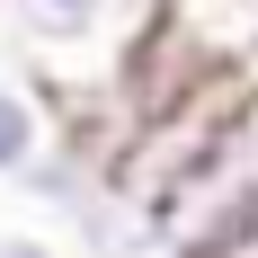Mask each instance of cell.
Returning <instances> with one entry per match:
<instances>
[{
  "label": "cell",
  "instance_id": "obj_1",
  "mask_svg": "<svg viewBox=\"0 0 258 258\" xmlns=\"http://www.w3.org/2000/svg\"><path fill=\"white\" fill-rule=\"evenodd\" d=\"M0 18L27 53H53V62L107 53V62H125L143 45V27L160 18V0H0Z\"/></svg>",
  "mask_w": 258,
  "mask_h": 258
},
{
  "label": "cell",
  "instance_id": "obj_2",
  "mask_svg": "<svg viewBox=\"0 0 258 258\" xmlns=\"http://www.w3.org/2000/svg\"><path fill=\"white\" fill-rule=\"evenodd\" d=\"M45 143H53V107L36 98V80L0 72V178H27Z\"/></svg>",
  "mask_w": 258,
  "mask_h": 258
},
{
  "label": "cell",
  "instance_id": "obj_3",
  "mask_svg": "<svg viewBox=\"0 0 258 258\" xmlns=\"http://www.w3.org/2000/svg\"><path fill=\"white\" fill-rule=\"evenodd\" d=\"M0 258H62L45 232H0Z\"/></svg>",
  "mask_w": 258,
  "mask_h": 258
}]
</instances>
